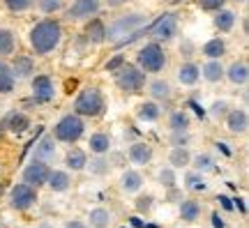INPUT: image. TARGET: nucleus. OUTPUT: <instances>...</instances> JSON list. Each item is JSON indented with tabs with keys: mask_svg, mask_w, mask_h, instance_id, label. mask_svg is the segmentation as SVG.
<instances>
[{
	"mask_svg": "<svg viewBox=\"0 0 249 228\" xmlns=\"http://www.w3.org/2000/svg\"><path fill=\"white\" fill-rule=\"evenodd\" d=\"M37 5L44 14H53V12L62 9V0H37Z\"/></svg>",
	"mask_w": 249,
	"mask_h": 228,
	"instance_id": "4c0bfd02",
	"label": "nucleus"
},
{
	"mask_svg": "<svg viewBox=\"0 0 249 228\" xmlns=\"http://www.w3.org/2000/svg\"><path fill=\"white\" fill-rule=\"evenodd\" d=\"M132 226H134V228H143L145 224H143V221L139 219V217H132Z\"/></svg>",
	"mask_w": 249,
	"mask_h": 228,
	"instance_id": "8fccbe9b",
	"label": "nucleus"
},
{
	"mask_svg": "<svg viewBox=\"0 0 249 228\" xmlns=\"http://www.w3.org/2000/svg\"><path fill=\"white\" fill-rule=\"evenodd\" d=\"M136 62H139V67L143 71H150V74H157L166 67V53L161 49L160 42H150V44H145L139 49L136 53Z\"/></svg>",
	"mask_w": 249,
	"mask_h": 228,
	"instance_id": "7ed1b4c3",
	"label": "nucleus"
},
{
	"mask_svg": "<svg viewBox=\"0 0 249 228\" xmlns=\"http://www.w3.org/2000/svg\"><path fill=\"white\" fill-rule=\"evenodd\" d=\"M201 74H203L205 81H210V83H217V81L224 79V67L219 60H210L205 62L203 67H201Z\"/></svg>",
	"mask_w": 249,
	"mask_h": 228,
	"instance_id": "5701e85b",
	"label": "nucleus"
},
{
	"mask_svg": "<svg viewBox=\"0 0 249 228\" xmlns=\"http://www.w3.org/2000/svg\"><path fill=\"white\" fill-rule=\"evenodd\" d=\"M127 155L132 159V164L145 166V164H150V159H152V148L148 143H132V148H129Z\"/></svg>",
	"mask_w": 249,
	"mask_h": 228,
	"instance_id": "f8f14e48",
	"label": "nucleus"
},
{
	"mask_svg": "<svg viewBox=\"0 0 249 228\" xmlns=\"http://www.w3.org/2000/svg\"><path fill=\"white\" fill-rule=\"evenodd\" d=\"M226 127L233 134H245L247 132V111H242V108L231 111V113L226 115Z\"/></svg>",
	"mask_w": 249,
	"mask_h": 228,
	"instance_id": "2eb2a0df",
	"label": "nucleus"
},
{
	"mask_svg": "<svg viewBox=\"0 0 249 228\" xmlns=\"http://www.w3.org/2000/svg\"><path fill=\"white\" fill-rule=\"evenodd\" d=\"M83 129H86V124H83V120H81V115L70 113L55 124L53 136L58 140H62V143H76V140L83 136Z\"/></svg>",
	"mask_w": 249,
	"mask_h": 228,
	"instance_id": "423d86ee",
	"label": "nucleus"
},
{
	"mask_svg": "<svg viewBox=\"0 0 249 228\" xmlns=\"http://www.w3.org/2000/svg\"><path fill=\"white\" fill-rule=\"evenodd\" d=\"M224 74L229 76V81H231L233 86H245L249 79V67L247 62L240 60V62H233L229 70H224Z\"/></svg>",
	"mask_w": 249,
	"mask_h": 228,
	"instance_id": "4468645a",
	"label": "nucleus"
},
{
	"mask_svg": "<svg viewBox=\"0 0 249 228\" xmlns=\"http://www.w3.org/2000/svg\"><path fill=\"white\" fill-rule=\"evenodd\" d=\"M198 2V7L205 9V12H217V9H222L226 5V0H196Z\"/></svg>",
	"mask_w": 249,
	"mask_h": 228,
	"instance_id": "58836bf2",
	"label": "nucleus"
},
{
	"mask_svg": "<svg viewBox=\"0 0 249 228\" xmlns=\"http://www.w3.org/2000/svg\"><path fill=\"white\" fill-rule=\"evenodd\" d=\"M136 208L141 212H148L152 208V196H141V198H136Z\"/></svg>",
	"mask_w": 249,
	"mask_h": 228,
	"instance_id": "37998d69",
	"label": "nucleus"
},
{
	"mask_svg": "<svg viewBox=\"0 0 249 228\" xmlns=\"http://www.w3.org/2000/svg\"><path fill=\"white\" fill-rule=\"evenodd\" d=\"M33 2H35V0H5L7 9H9V12H14V14L30 9V7H33Z\"/></svg>",
	"mask_w": 249,
	"mask_h": 228,
	"instance_id": "c9c22d12",
	"label": "nucleus"
},
{
	"mask_svg": "<svg viewBox=\"0 0 249 228\" xmlns=\"http://www.w3.org/2000/svg\"><path fill=\"white\" fill-rule=\"evenodd\" d=\"M213 115H214V118H222V115H226V102H214V104H213Z\"/></svg>",
	"mask_w": 249,
	"mask_h": 228,
	"instance_id": "c03bdc74",
	"label": "nucleus"
},
{
	"mask_svg": "<svg viewBox=\"0 0 249 228\" xmlns=\"http://www.w3.org/2000/svg\"><path fill=\"white\" fill-rule=\"evenodd\" d=\"M198 214H201V205L196 201H182V205H180V217L185 221H196L198 219Z\"/></svg>",
	"mask_w": 249,
	"mask_h": 228,
	"instance_id": "7c9ffc66",
	"label": "nucleus"
},
{
	"mask_svg": "<svg viewBox=\"0 0 249 228\" xmlns=\"http://www.w3.org/2000/svg\"><path fill=\"white\" fill-rule=\"evenodd\" d=\"M189 106H192V108H194V111H196V113H198V115H201V118H203V115H205V111H203V108H201V106H198V104H196V102H192V104H189Z\"/></svg>",
	"mask_w": 249,
	"mask_h": 228,
	"instance_id": "09e8293b",
	"label": "nucleus"
},
{
	"mask_svg": "<svg viewBox=\"0 0 249 228\" xmlns=\"http://www.w3.org/2000/svg\"><path fill=\"white\" fill-rule=\"evenodd\" d=\"M136 115H139V120H145V123H155V120L160 118V106L155 104V102H145V104L139 106Z\"/></svg>",
	"mask_w": 249,
	"mask_h": 228,
	"instance_id": "c756f323",
	"label": "nucleus"
},
{
	"mask_svg": "<svg viewBox=\"0 0 249 228\" xmlns=\"http://www.w3.org/2000/svg\"><path fill=\"white\" fill-rule=\"evenodd\" d=\"M17 51V35L9 28H0V58Z\"/></svg>",
	"mask_w": 249,
	"mask_h": 228,
	"instance_id": "412c9836",
	"label": "nucleus"
},
{
	"mask_svg": "<svg viewBox=\"0 0 249 228\" xmlns=\"http://www.w3.org/2000/svg\"><path fill=\"white\" fill-rule=\"evenodd\" d=\"M235 2H247V0H235Z\"/></svg>",
	"mask_w": 249,
	"mask_h": 228,
	"instance_id": "5fc2aeb1",
	"label": "nucleus"
},
{
	"mask_svg": "<svg viewBox=\"0 0 249 228\" xmlns=\"http://www.w3.org/2000/svg\"><path fill=\"white\" fill-rule=\"evenodd\" d=\"M214 26H217V30H222V33H229L235 26V12H231V9H217Z\"/></svg>",
	"mask_w": 249,
	"mask_h": 228,
	"instance_id": "a878e982",
	"label": "nucleus"
},
{
	"mask_svg": "<svg viewBox=\"0 0 249 228\" xmlns=\"http://www.w3.org/2000/svg\"><path fill=\"white\" fill-rule=\"evenodd\" d=\"M67 168H71V171H83L86 168V164H88V157H86V152L79 148H71L70 152H67Z\"/></svg>",
	"mask_w": 249,
	"mask_h": 228,
	"instance_id": "bb28decb",
	"label": "nucleus"
},
{
	"mask_svg": "<svg viewBox=\"0 0 249 228\" xmlns=\"http://www.w3.org/2000/svg\"><path fill=\"white\" fill-rule=\"evenodd\" d=\"M169 127L173 129V132H187V129H189V115H187L185 111H176V113H171Z\"/></svg>",
	"mask_w": 249,
	"mask_h": 228,
	"instance_id": "473e14b6",
	"label": "nucleus"
},
{
	"mask_svg": "<svg viewBox=\"0 0 249 228\" xmlns=\"http://www.w3.org/2000/svg\"><path fill=\"white\" fill-rule=\"evenodd\" d=\"M217 201L222 203V208H224V210H233V203H231V198H229V196H219Z\"/></svg>",
	"mask_w": 249,
	"mask_h": 228,
	"instance_id": "a18cd8bd",
	"label": "nucleus"
},
{
	"mask_svg": "<svg viewBox=\"0 0 249 228\" xmlns=\"http://www.w3.org/2000/svg\"><path fill=\"white\" fill-rule=\"evenodd\" d=\"M201 53H203L205 58H210V60H219L224 53H226V42L219 39V37H214V39H210V42H205L203 49H201Z\"/></svg>",
	"mask_w": 249,
	"mask_h": 228,
	"instance_id": "aec40b11",
	"label": "nucleus"
},
{
	"mask_svg": "<svg viewBox=\"0 0 249 228\" xmlns=\"http://www.w3.org/2000/svg\"><path fill=\"white\" fill-rule=\"evenodd\" d=\"M35 159L37 161H53L55 159V143L53 136H44L35 145Z\"/></svg>",
	"mask_w": 249,
	"mask_h": 228,
	"instance_id": "dca6fc26",
	"label": "nucleus"
},
{
	"mask_svg": "<svg viewBox=\"0 0 249 228\" xmlns=\"http://www.w3.org/2000/svg\"><path fill=\"white\" fill-rule=\"evenodd\" d=\"M74 111H76V115H90V118L99 115L104 111L102 92L97 88H83L81 95L76 97V102H74Z\"/></svg>",
	"mask_w": 249,
	"mask_h": 228,
	"instance_id": "39448f33",
	"label": "nucleus"
},
{
	"mask_svg": "<svg viewBox=\"0 0 249 228\" xmlns=\"http://www.w3.org/2000/svg\"><path fill=\"white\" fill-rule=\"evenodd\" d=\"M14 74H12V67L7 62L0 60V95H9L14 90Z\"/></svg>",
	"mask_w": 249,
	"mask_h": 228,
	"instance_id": "393cba45",
	"label": "nucleus"
},
{
	"mask_svg": "<svg viewBox=\"0 0 249 228\" xmlns=\"http://www.w3.org/2000/svg\"><path fill=\"white\" fill-rule=\"evenodd\" d=\"M35 71V62L33 58H28V55H17L14 62H12V74H14V79H28L30 74Z\"/></svg>",
	"mask_w": 249,
	"mask_h": 228,
	"instance_id": "ddd939ff",
	"label": "nucleus"
},
{
	"mask_svg": "<svg viewBox=\"0 0 249 228\" xmlns=\"http://www.w3.org/2000/svg\"><path fill=\"white\" fill-rule=\"evenodd\" d=\"M99 5H102V0H74L71 7L65 12V17L70 21H81V18L95 17L99 12Z\"/></svg>",
	"mask_w": 249,
	"mask_h": 228,
	"instance_id": "1a4fd4ad",
	"label": "nucleus"
},
{
	"mask_svg": "<svg viewBox=\"0 0 249 228\" xmlns=\"http://www.w3.org/2000/svg\"><path fill=\"white\" fill-rule=\"evenodd\" d=\"M108 7H123L124 2H129V0H104Z\"/></svg>",
	"mask_w": 249,
	"mask_h": 228,
	"instance_id": "de8ad7c7",
	"label": "nucleus"
},
{
	"mask_svg": "<svg viewBox=\"0 0 249 228\" xmlns=\"http://www.w3.org/2000/svg\"><path fill=\"white\" fill-rule=\"evenodd\" d=\"M46 184H49L53 192H67V189H70V184H71V180H70V175H67L65 171H51L49 177H46Z\"/></svg>",
	"mask_w": 249,
	"mask_h": 228,
	"instance_id": "4be33fe9",
	"label": "nucleus"
},
{
	"mask_svg": "<svg viewBox=\"0 0 249 228\" xmlns=\"http://www.w3.org/2000/svg\"><path fill=\"white\" fill-rule=\"evenodd\" d=\"M194 166H196V171H198V173H201V171H213L214 161H213V157H210V155H198V157L194 159Z\"/></svg>",
	"mask_w": 249,
	"mask_h": 228,
	"instance_id": "e433bc0d",
	"label": "nucleus"
},
{
	"mask_svg": "<svg viewBox=\"0 0 249 228\" xmlns=\"http://www.w3.org/2000/svg\"><path fill=\"white\" fill-rule=\"evenodd\" d=\"M116 83L123 92L134 95V92H141V88L145 86V74H143V70H139L136 65L123 62V67L116 70Z\"/></svg>",
	"mask_w": 249,
	"mask_h": 228,
	"instance_id": "20e7f679",
	"label": "nucleus"
},
{
	"mask_svg": "<svg viewBox=\"0 0 249 228\" xmlns=\"http://www.w3.org/2000/svg\"><path fill=\"white\" fill-rule=\"evenodd\" d=\"M60 39H62V28L53 18H44V21L35 23L33 30H30V46H33V51L37 55H49L51 51H55Z\"/></svg>",
	"mask_w": 249,
	"mask_h": 228,
	"instance_id": "f257e3e1",
	"label": "nucleus"
},
{
	"mask_svg": "<svg viewBox=\"0 0 249 228\" xmlns=\"http://www.w3.org/2000/svg\"><path fill=\"white\" fill-rule=\"evenodd\" d=\"M123 62H124V55H123V53L113 55V58H111V60L107 62V71H116V70H120V67H123Z\"/></svg>",
	"mask_w": 249,
	"mask_h": 228,
	"instance_id": "79ce46f5",
	"label": "nucleus"
},
{
	"mask_svg": "<svg viewBox=\"0 0 249 228\" xmlns=\"http://www.w3.org/2000/svg\"><path fill=\"white\" fill-rule=\"evenodd\" d=\"M39 228H53V226H51V224H42V226H39Z\"/></svg>",
	"mask_w": 249,
	"mask_h": 228,
	"instance_id": "864d4df0",
	"label": "nucleus"
},
{
	"mask_svg": "<svg viewBox=\"0 0 249 228\" xmlns=\"http://www.w3.org/2000/svg\"><path fill=\"white\" fill-rule=\"evenodd\" d=\"M53 95H55L53 81L49 79V76L39 74V76L33 79V97H35V102L46 104V102H51V99H53Z\"/></svg>",
	"mask_w": 249,
	"mask_h": 228,
	"instance_id": "9b49d317",
	"label": "nucleus"
},
{
	"mask_svg": "<svg viewBox=\"0 0 249 228\" xmlns=\"http://www.w3.org/2000/svg\"><path fill=\"white\" fill-rule=\"evenodd\" d=\"M160 182L164 184V187H169V189L176 184V175H173V171H171V168H164V171L160 173Z\"/></svg>",
	"mask_w": 249,
	"mask_h": 228,
	"instance_id": "ea45409f",
	"label": "nucleus"
},
{
	"mask_svg": "<svg viewBox=\"0 0 249 228\" xmlns=\"http://www.w3.org/2000/svg\"><path fill=\"white\" fill-rule=\"evenodd\" d=\"M145 23H148V14H124V17H118L113 23H108L107 39L113 42V44H118V42H123L124 37L143 30Z\"/></svg>",
	"mask_w": 249,
	"mask_h": 228,
	"instance_id": "f03ea898",
	"label": "nucleus"
},
{
	"mask_svg": "<svg viewBox=\"0 0 249 228\" xmlns=\"http://www.w3.org/2000/svg\"><path fill=\"white\" fill-rule=\"evenodd\" d=\"M148 90H150V95L155 97V99H169L171 97V83L169 81L155 79V81H150Z\"/></svg>",
	"mask_w": 249,
	"mask_h": 228,
	"instance_id": "c85d7f7f",
	"label": "nucleus"
},
{
	"mask_svg": "<svg viewBox=\"0 0 249 228\" xmlns=\"http://www.w3.org/2000/svg\"><path fill=\"white\" fill-rule=\"evenodd\" d=\"M210 219H213V226L214 228H224V221H222V217H219L217 212H213V217H210Z\"/></svg>",
	"mask_w": 249,
	"mask_h": 228,
	"instance_id": "49530a36",
	"label": "nucleus"
},
{
	"mask_svg": "<svg viewBox=\"0 0 249 228\" xmlns=\"http://www.w3.org/2000/svg\"><path fill=\"white\" fill-rule=\"evenodd\" d=\"M235 203H238V208H240V212L245 214V212H247V208H245V203H242V198H235Z\"/></svg>",
	"mask_w": 249,
	"mask_h": 228,
	"instance_id": "603ef678",
	"label": "nucleus"
},
{
	"mask_svg": "<svg viewBox=\"0 0 249 228\" xmlns=\"http://www.w3.org/2000/svg\"><path fill=\"white\" fill-rule=\"evenodd\" d=\"M90 171H92V173H107V171H108V164L102 159V155H99V159L90 161Z\"/></svg>",
	"mask_w": 249,
	"mask_h": 228,
	"instance_id": "a19ab883",
	"label": "nucleus"
},
{
	"mask_svg": "<svg viewBox=\"0 0 249 228\" xmlns=\"http://www.w3.org/2000/svg\"><path fill=\"white\" fill-rule=\"evenodd\" d=\"M35 201H37V189L26 182L17 184V187L12 189V196H9L12 208H14V210H21V212L28 210L30 205H35Z\"/></svg>",
	"mask_w": 249,
	"mask_h": 228,
	"instance_id": "6e6552de",
	"label": "nucleus"
},
{
	"mask_svg": "<svg viewBox=\"0 0 249 228\" xmlns=\"http://www.w3.org/2000/svg\"><path fill=\"white\" fill-rule=\"evenodd\" d=\"M90 150L95 152V155H104V152H108V148H111V139H108V134L104 132H97L90 136Z\"/></svg>",
	"mask_w": 249,
	"mask_h": 228,
	"instance_id": "cd10ccee",
	"label": "nucleus"
},
{
	"mask_svg": "<svg viewBox=\"0 0 249 228\" xmlns=\"http://www.w3.org/2000/svg\"><path fill=\"white\" fill-rule=\"evenodd\" d=\"M169 161H171V166L173 168H182V166H187V164L192 161V157H189V152H187L185 148H176L173 152H171Z\"/></svg>",
	"mask_w": 249,
	"mask_h": 228,
	"instance_id": "72a5a7b5",
	"label": "nucleus"
},
{
	"mask_svg": "<svg viewBox=\"0 0 249 228\" xmlns=\"http://www.w3.org/2000/svg\"><path fill=\"white\" fill-rule=\"evenodd\" d=\"M7 129L9 132H14V134H21V132H26L28 127H30V120H28V115L26 113H21V111H14V113H9L7 118Z\"/></svg>",
	"mask_w": 249,
	"mask_h": 228,
	"instance_id": "b1692460",
	"label": "nucleus"
},
{
	"mask_svg": "<svg viewBox=\"0 0 249 228\" xmlns=\"http://www.w3.org/2000/svg\"><path fill=\"white\" fill-rule=\"evenodd\" d=\"M150 35L155 42H171L173 37L178 35V17H176L173 12L161 14L150 26Z\"/></svg>",
	"mask_w": 249,
	"mask_h": 228,
	"instance_id": "0eeeda50",
	"label": "nucleus"
},
{
	"mask_svg": "<svg viewBox=\"0 0 249 228\" xmlns=\"http://www.w3.org/2000/svg\"><path fill=\"white\" fill-rule=\"evenodd\" d=\"M49 173H51V168L46 166V161H37V159H35L33 164H28V166L23 168V182L37 189V187L46 184Z\"/></svg>",
	"mask_w": 249,
	"mask_h": 228,
	"instance_id": "9d476101",
	"label": "nucleus"
},
{
	"mask_svg": "<svg viewBox=\"0 0 249 228\" xmlns=\"http://www.w3.org/2000/svg\"><path fill=\"white\" fill-rule=\"evenodd\" d=\"M141 184H143V177L139 171H124L123 177H120V189L127 193H134V192H139L141 189Z\"/></svg>",
	"mask_w": 249,
	"mask_h": 228,
	"instance_id": "6ab92c4d",
	"label": "nucleus"
},
{
	"mask_svg": "<svg viewBox=\"0 0 249 228\" xmlns=\"http://www.w3.org/2000/svg\"><path fill=\"white\" fill-rule=\"evenodd\" d=\"M65 228H86V226H83L81 221H70V224H67Z\"/></svg>",
	"mask_w": 249,
	"mask_h": 228,
	"instance_id": "3c124183",
	"label": "nucleus"
},
{
	"mask_svg": "<svg viewBox=\"0 0 249 228\" xmlns=\"http://www.w3.org/2000/svg\"><path fill=\"white\" fill-rule=\"evenodd\" d=\"M86 35L92 44H104L107 42V26L99 21V18H92L88 26H86Z\"/></svg>",
	"mask_w": 249,
	"mask_h": 228,
	"instance_id": "a211bd4d",
	"label": "nucleus"
},
{
	"mask_svg": "<svg viewBox=\"0 0 249 228\" xmlns=\"http://www.w3.org/2000/svg\"><path fill=\"white\" fill-rule=\"evenodd\" d=\"M201 76V67L194 65V62H185V65H180L178 70V81L182 86H194L196 81Z\"/></svg>",
	"mask_w": 249,
	"mask_h": 228,
	"instance_id": "f3484780",
	"label": "nucleus"
},
{
	"mask_svg": "<svg viewBox=\"0 0 249 228\" xmlns=\"http://www.w3.org/2000/svg\"><path fill=\"white\" fill-rule=\"evenodd\" d=\"M90 224L95 228H107L111 224V212L104 210V208H95V210H90Z\"/></svg>",
	"mask_w": 249,
	"mask_h": 228,
	"instance_id": "2f4dec72",
	"label": "nucleus"
},
{
	"mask_svg": "<svg viewBox=\"0 0 249 228\" xmlns=\"http://www.w3.org/2000/svg\"><path fill=\"white\" fill-rule=\"evenodd\" d=\"M185 187L189 192H203L205 182H203V177H201V173H189V175L185 177Z\"/></svg>",
	"mask_w": 249,
	"mask_h": 228,
	"instance_id": "f704fd0d",
	"label": "nucleus"
}]
</instances>
